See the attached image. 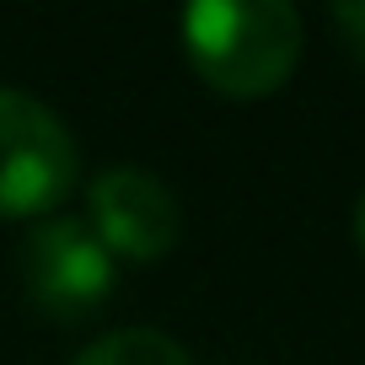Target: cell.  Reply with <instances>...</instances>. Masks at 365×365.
Masks as SVG:
<instances>
[{"label": "cell", "mask_w": 365, "mask_h": 365, "mask_svg": "<svg viewBox=\"0 0 365 365\" xmlns=\"http://www.w3.org/2000/svg\"><path fill=\"white\" fill-rule=\"evenodd\" d=\"M333 27H339L344 48L354 59H365V0H349V6H333Z\"/></svg>", "instance_id": "cell-6"}, {"label": "cell", "mask_w": 365, "mask_h": 365, "mask_svg": "<svg viewBox=\"0 0 365 365\" xmlns=\"http://www.w3.org/2000/svg\"><path fill=\"white\" fill-rule=\"evenodd\" d=\"M354 242H360V252H365V194H360V205H354Z\"/></svg>", "instance_id": "cell-7"}, {"label": "cell", "mask_w": 365, "mask_h": 365, "mask_svg": "<svg viewBox=\"0 0 365 365\" xmlns=\"http://www.w3.org/2000/svg\"><path fill=\"white\" fill-rule=\"evenodd\" d=\"M91 231L113 258L156 263L178 242V199L145 167H108L91 182Z\"/></svg>", "instance_id": "cell-4"}, {"label": "cell", "mask_w": 365, "mask_h": 365, "mask_svg": "<svg viewBox=\"0 0 365 365\" xmlns=\"http://www.w3.org/2000/svg\"><path fill=\"white\" fill-rule=\"evenodd\" d=\"M22 290L33 312L81 322L113 290V252L76 215H43L22 242Z\"/></svg>", "instance_id": "cell-3"}, {"label": "cell", "mask_w": 365, "mask_h": 365, "mask_svg": "<svg viewBox=\"0 0 365 365\" xmlns=\"http://www.w3.org/2000/svg\"><path fill=\"white\" fill-rule=\"evenodd\" d=\"M76 140L38 97L0 86V220L48 215L76 188Z\"/></svg>", "instance_id": "cell-2"}, {"label": "cell", "mask_w": 365, "mask_h": 365, "mask_svg": "<svg viewBox=\"0 0 365 365\" xmlns=\"http://www.w3.org/2000/svg\"><path fill=\"white\" fill-rule=\"evenodd\" d=\"M76 365H194V360L182 354L178 339H167L156 328H118L108 339L86 344L76 354Z\"/></svg>", "instance_id": "cell-5"}, {"label": "cell", "mask_w": 365, "mask_h": 365, "mask_svg": "<svg viewBox=\"0 0 365 365\" xmlns=\"http://www.w3.org/2000/svg\"><path fill=\"white\" fill-rule=\"evenodd\" d=\"M182 48L220 97H269L301 59V16L285 0H199L182 11Z\"/></svg>", "instance_id": "cell-1"}]
</instances>
